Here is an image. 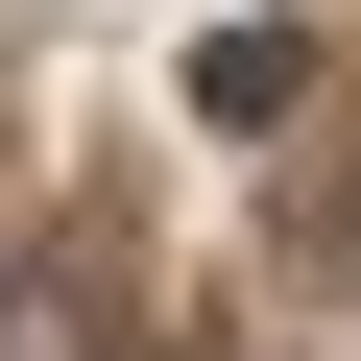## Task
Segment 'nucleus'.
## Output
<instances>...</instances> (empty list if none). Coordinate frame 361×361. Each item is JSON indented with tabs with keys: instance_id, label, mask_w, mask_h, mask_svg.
Segmentation results:
<instances>
[{
	"instance_id": "nucleus-1",
	"label": "nucleus",
	"mask_w": 361,
	"mask_h": 361,
	"mask_svg": "<svg viewBox=\"0 0 361 361\" xmlns=\"http://www.w3.org/2000/svg\"><path fill=\"white\" fill-rule=\"evenodd\" d=\"M289 97H313V25H217V49H193V121H217V145H265Z\"/></svg>"
},
{
	"instance_id": "nucleus-2",
	"label": "nucleus",
	"mask_w": 361,
	"mask_h": 361,
	"mask_svg": "<svg viewBox=\"0 0 361 361\" xmlns=\"http://www.w3.org/2000/svg\"><path fill=\"white\" fill-rule=\"evenodd\" d=\"M0 337H25V313H0Z\"/></svg>"
}]
</instances>
